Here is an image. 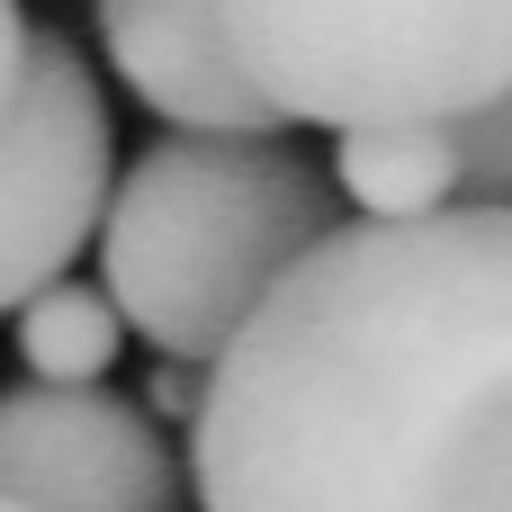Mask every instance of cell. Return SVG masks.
<instances>
[{
    "label": "cell",
    "instance_id": "1",
    "mask_svg": "<svg viewBox=\"0 0 512 512\" xmlns=\"http://www.w3.org/2000/svg\"><path fill=\"white\" fill-rule=\"evenodd\" d=\"M198 512H512V216L342 225L207 369Z\"/></svg>",
    "mask_w": 512,
    "mask_h": 512
},
{
    "label": "cell",
    "instance_id": "2",
    "mask_svg": "<svg viewBox=\"0 0 512 512\" xmlns=\"http://www.w3.org/2000/svg\"><path fill=\"white\" fill-rule=\"evenodd\" d=\"M342 234V180L279 135H153L99 225V288L126 333L216 369L270 288Z\"/></svg>",
    "mask_w": 512,
    "mask_h": 512
},
{
    "label": "cell",
    "instance_id": "3",
    "mask_svg": "<svg viewBox=\"0 0 512 512\" xmlns=\"http://www.w3.org/2000/svg\"><path fill=\"white\" fill-rule=\"evenodd\" d=\"M279 126H468L512 99V0H216Z\"/></svg>",
    "mask_w": 512,
    "mask_h": 512
},
{
    "label": "cell",
    "instance_id": "4",
    "mask_svg": "<svg viewBox=\"0 0 512 512\" xmlns=\"http://www.w3.org/2000/svg\"><path fill=\"white\" fill-rule=\"evenodd\" d=\"M108 99L72 36H36V81L0 126V315L63 288L108 225Z\"/></svg>",
    "mask_w": 512,
    "mask_h": 512
},
{
    "label": "cell",
    "instance_id": "5",
    "mask_svg": "<svg viewBox=\"0 0 512 512\" xmlns=\"http://www.w3.org/2000/svg\"><path fill=\"white\" fill-rule=\"evenodd\" d=\"M0 495L36 512H180V468L135 396L27 378L0 396Z\"/></svg>",
    "mask_w": 512,
    "mask_h": 512
},
{
    "label": "cell",
    "instance_id": "6",
    "mask_svg": "<svg viewBox=\"0 0 512 512\" xmlns=\"http://www.w3.org/2000/svg\"><path fill=\"white\" fill-rule=\"evenodd\" d=\"M117 81L171 117V135H279V108L243 81L216 0H90Z\"/></svg>",
    "mask_w": 512,
    "mask_h": 512
},
{
    "label": "cell",
    "instance_id": "7",
    "mask_svg": "<svg viewBox=\"0 0 512 512\" xmlns=\"http://www.w3.org/2000/svg\"><path fill=\"white\" fill-rule=\"evenodd\" d=\"M333 180L369 225H423L468 207V144L459 126H369L333 144Z\"/></svg>",
    "mask_w": 512,
    "mask_h": 512
},
{
    "label": "cell",
    "instance_id": "8",
    "mask_svg": "<svg viewBox=\"0 0 512 512\" xmlns=\"http://www.w3.org/2000/svg\"><path fill=\"white\" fill-rule=\"evenodd\" d=\"M117 351H126V315H117L108 288L63 279V288L18 306V360H27L36 387H99L117 369Z\"/></svg>",
    "mask_w": 512,
    "mask_h": 512
},
{
    "label": "cell",
    "instance_id": "9",
    "mask_svg": "<svg viewBox=\"0 0 512 512\" xmlns=\"http://www.w3.org/2000/svg\"><path fill=\"white\" fill-rule=\"evenodd\" d=\"M459 144H468V207H504L512 216V99L468 117Z\"/></svg>",
    "mask_w": 512,
    "mask_h": 512
},
{
    "label": "cell",
    "instance_id": "10",
    "mask_svg": "<svg viewBox=\"0 0 512 512\" xmlns=\"http://www.w3.org/2000/svg\"><path fill=\"white\" fill-rule=\"evenodd\" d=\"M27 81H36V27H27V9H18V0H0V126L18 117Z\"/></svg>",
    "mask_w": 512,
    "mask_h": 512
},
{
    "label": "cell",
    "instance_id": "11",
    "mask_svg": "<svg viewBox=\"0 0 512 512\" xmlns=\"http://www.w3.org/2000/svg\"><path fill=\"white\" fill-rule=\"evenodd\" d=\"M0 512H36V504H18V495H0Z\"/></svg>",
    "mask_w": 512,
    "mask_h": 512
}]
</instances>
